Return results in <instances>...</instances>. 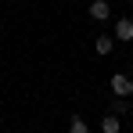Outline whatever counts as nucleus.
Returning a JSON list of instances; mask_svg holds the SVG:
<instances>
[{
	"label": "nucleus",
	"instance_id": "5",
	"mask_svg": "<svg viewBox=\"0 0 133 133\" xmlns=\"http://www.w3.org/2000/svg\"><path fill=\"white\" fill-rule=\"evenodd\" d=\"M119 126H122V119H115V115H104L101 119V130L104 133H119Z\"/></svg>",
	"mask_w": 133,
	"mask_h": 133
},
{
	"label": "nucleus",
	"instance_id": "4",
	"mask_svg": "<svg viewBox=\"0 0 133 133\" xmlns=\"http://www.w3.org/2000/svg\"><path fill=\"white\" fill-rule=\"evenodd\" d=\"M68 133H90V126L83 122V115H72L68 119Z\"/></svg>",
	"mask_w": 133,
	"mask_h": 133
},
{
	"label": "nucleus",
	"instance_id": "3",
	"mask_svg": "<svg viewBox=\"0 0 133 133\" xmlns=\"http://www.w3.org/2000/svg\"><path fill=\"white\" fill-rule=\"evenodd\" d=\"M108 15H111V7L104 0H94V4H90V18H94V22H108Z\"/></svg>",
	"mask_w": 133,
	"mask_h": 133
},
{
	"label": "nucleus",
	"instance_id": "2",
	"mask_svg": "<svg viewBox=\"0 0 133 133\" xmlns=\"http://www.w3.org/2000/svg\"><path fill=\"white\" fill-rule=\"evenodd\" d=\"M115 40H122V43L133 40V18H119L115 22Z\"/></svg>",
	"mask_w": 133,
	"mask_h": 133
},
{
	"label": "nucleus",
	"instance_id": "1",
	"mask_svg": "<svg viewBox=\"0 0 133 133\" xmlns=\"http://www.w3.org/2000/svg\"><path fill=\"white\" fill-rule=\"evenodd\" d=\"M111 94H115V97H122V101H130L133 79H130V76H122V72H115V76H111Z\"/></svg>",
	"mask_w": 133,
	"mask_h": 133
},
{
	"label": "nucleus",
	"instance_id": "7",
	"mask_svg": "<svg viewBox=\"0 0 133 133\" xmlns=\"http://www.w3.org/2000/svg\"><path fill=\"white\" fill-rule=\"evenodd\" d=\"M115 47V36H97V54H111Z\"/></svg>",
	"mask_w": 133,
	"mask_h": 133
},
{
	"label": "nucleus",
	"instance_id": "6",
	"mask_svg": "<svg viewBox=\"0 0 133 133\" xmlns=\"http://www.w3.org/2000/svg\"><path fill=\"white\" fill-rule=\"evenodd\" d=\"M111 115H115V119H119V115H130V101L115 97V101H111Z\"/></svg>",
	"mask_w": 133,
	"mask_h": 133
}]
</instances>
